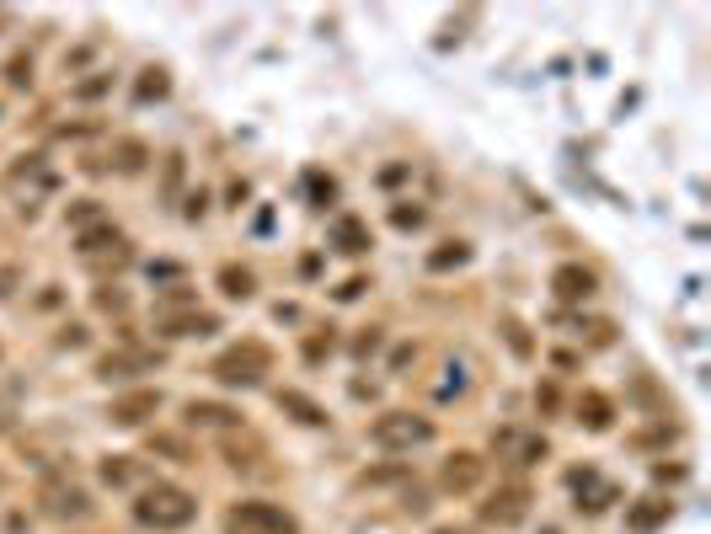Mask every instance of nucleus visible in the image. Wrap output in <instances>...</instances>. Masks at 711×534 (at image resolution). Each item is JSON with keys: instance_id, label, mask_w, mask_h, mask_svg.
Masks as SVG:
<instances>
[{"instance_id": "15", "label": "nucleus", "mask_w": 711, "mask_h": 534, "mask_svg": "<svg viewBox=\"0 0 711 534\" xmlns=\"http://www.w3.org/2000/svg\"><path fill=\"white\" fill-rule=\"evenodd\" d=\"M669 513H674V502H663V497H642L637 508L626 513V524L637 529V534H647V529H658V524H663V518H669Z\"/></svg>"}, {"instance_id": "17", "label": "nucleus", "mask_w": 711, "mask_h": 534, "mask_svg": "<svg viewBox=\"0 0 711 534\" xmlns=\"http://www.w3.org/2000/svg\"><path fill=\"white\" fill-rule=\"evenodd\" d=\"M145 161H150V150L139 145V139H118V145H113V166L123 171V177H134V171H145Z\"/></svg>"}, {"instance_id": "6", "label": "nucleus", "mask_w": 711, "mask_h": 534, "mask_svg": "<svg viewBox=\"0 0 711 534\" xmlns=\"http://www.w3.org/2000/svg\"><path fill=\"white\" fill-rule=\"evenodd\" d=\"M156 412H161V390H123V396L107 401V422H118V428H139Z\"/></svg>"}, {"instance_id": "9", "label": "nucleus", "mask_w": 711, "mask_h": 534, "mask_svg": "<svg viewBox=\"0 0 711 534\" xmlns=\"http://www.w3.org/2000/svg\"><path fill=\"white\" fill-rule=\"evenodd\" d=\"M182 417H188V428H209V433L241 428V412L230 401H188V406H182Z\"/></svg>"}, {"instance_id": "24", "label": "nucleus", "mask_w": 711, "mask_h": 534, "mask_svg": "<svg viewBox=\"0 0 711 534\" xmlns=\"http://www.w3.org/2000/svg\"><path fill=\"white\" fill-rule=\"evenodd\" d=\"M391 219H396V225H401V230H417V225H423V219H428V214H423V209H417V203H412V209H407V203H396V214H391Z\"/></svg>"}, {"instance_id": "30", "label": "nucleus", "mask_w": 711, "mask_h": 534, "mask_svg": "<svg viewBox=\"0 0 711 534\" xmlns=\"http://www.w3.org/2000/svg\"><path fill=\"white\" fill-rule=\"evenodd\" d=\"M102 91H107V75H102V81H81V86H75V97H102Z\"/></svg>"}, {"instance_id": "19", "label": "nucleus", "mask_w": 711, "mask_h": 534, "mask_svg": "<svg viewBox=\"0 0 711 534\" xmlns=\"http://www.w3.org/2000/svg\"><path fill=\"white\" fill-rule=\"evenodd\" d=\"M337 246H343V251H369L364 219H337Z\"/></svg>"}, {"instance_id": "26", "label": "nucleus", "mask_w": 711, "mask_h": 534, "mask_svg": "<svg viewBox=\"0 0 711 534\" xmlns=\"http://www.w3.org/2000/svg\"><path fill=\"white\" fill-rule=\"evenodd\" d=\"M97 310H129V294L123 289H97Z\"/></svg>"}, {"instance_id": "3", "label": "nucleus", "mask_w": 711, "mask_h": 534, "mask_svg": "<svg viewBox=\"0 0 711 534\" xmlns=\"http://www.w3.org/2000/svg\"><path fill=\"white\" fill-rule=\"evenodd\" d=\"M369 438H375L380 449H391V454H412V449L434 444V422L417 417V412H385V417H375Z\"/></svg>"}, {"instance_id": "21", "label": "nucleus", "mask_w": 711, "mask_h": 534, "mask_svg": "<svg viewBox=\"0 0 711 534\" xmlns=\"http://www.w3.org/2000/svg\"><path fill=\"white\" fill-rule=\"evenodd\" d=\"M503 337H508V348H514V358H530V353H535V342H530V332H524V321L503 316Z\"/></svg>"}, {"instance_id": "32", "label": "nucleus", "mask_w": 711, "mask_h": 534, "mask_svg": "<svg viewBox=\"0 0 711 534\" xmlns=\"http://www.w3.org/2000/svg\"><path fill=\"white\" fill-rule=\"evenodd\" d=\"M359 289H364V278H348V284L337 289V300H359Z\"/></svg>"}, {"instance_id": "12", "label": "nucleus", "mask_w": 711, "mask_h": 534, "mask_svg": "<svg viewBox=\"0 0 711 534\" xmlns=\"http://www.w3.org/2000/svg\"><path fill=\"white\" fill-rule=\"evenodd\" d=\"M439 481H444V492H471V486L482 481V454H450Z\"/></svg>"}, {"instance_id": "16", "label": "nucleus", "mask_w": 711, "mask_h": 534, "mask_svg": "<svg viewBox=\"0 0 711 534\" xmlns=\"http://www.w3.org/2000/svg\"><path fill=\"white\" fill-rule=\"evenodd\" d=\"M220 289L230 294V300H252V294H257V278H252V267H236V262H225V267H220Z\"/></svg>"}, {"instance_id": "2", "label": "nucleus", "mask_w": 711, "mask_h": 534, "mask_svg": "<svg viewBox=\"0 0 711 534\" xmlns=\"http://www.w3.org/2000/svg\"><path fill=\"white\" fill-rule=\"evenodd\" d=\"M225 534H300V524L289 508L252 497V502H236V508L225 513Z\"/></svg>"}, {"instance_id": "10", "label": "nucleus", "mask_w": 711, "mask_h": 534, "mask_svg": "<svg viewBox=\"0 0 711 534\" xmlns=\"http://www.w3.org/2000/svg\"><path fill=\"white\" fill-rule=\"evenodd\" d=\"M150 364H161V353H150V348H129V353H107V358H97V380H129V374H139V369H150Z\"/></svg>"}, {"instance_id": "5", "label": "nucleus", "mask_w": 711, "mask_h": 534, "mask_svg": "<svg viewBox=\"0 0 711 534\" xmlns=\"http://www.w3.org/2000/svg\"><path fill=\"white\" fill-rule=\"evenodd\" d=\"M38 502H43V513L49 518H86L97 502H91V492L86 486H75V481H49L38 492Z\"/></svg>"}, {"instance_id": "8", "label": "nucleus", "mask_w": 711, "mask_h": 534, "mask_svg": "<svg viewBox=\"0 0 711 534\" xmlns=\"http://www.w3.org/2000/svg\"><path fill=\"white\" fill-rule=\"evenodd\" d=\"M594 289H599V278H594L583 262H562V267L551 273V294H556L562 305H583V300H594Z\"/></svg>"}, {"instance_id": "7", "label": "nucleus", "mask_w": 711, "mask_h": 534, "mask_svg": "<svg viewBox=\"0 0 711 534\" xmlns=\"http://www.w3.org/2000/svg\"><path fill=\"white\" fill-rule=\"evenodd\" d=\"M524 513H530V486H498L482 502V524H498V529H514Z\"/></svg>"}, {"instance_id": "13", "label": "nucleus", "mask_w": 711, "mask_h": 534, "mask_svg": "<svg viewBox=\"0 0 711 534\" xmlns=\"http://www.w3.org/2000/svg\"><path fill=\"white\" fill-rule=\"evenodd\" d=\"M578 422H583V428H594V433H605L610 422H615L610 396H599V390H583V396H578Z\"/></svg>"}, {"instance_id": "31", "label": "nucleus", "mask_w": 711, "mask_h": 534, "mask_svg": "<svg viewBox=\"0 0 711 534\" xmlns=\"http://www.w3.org/2000/svg\"><path fill=\"white\" fill-rule=\"evenodd\" d=\"M161 305H193V289H182V284H177V289H166V300H161Z\"/></svg>"}, {"instance_id": "14", "label": "nucleus", "mask_w": 711, "mask_h": 534, "mask_svg": "<svg viewBox=\"0 0 711 534\" xmlns=\"http://www.w3.org/2000/svg\"><path fill=\"white\" fill-rule=\"evenodd\" d=\"M161 332L166 337H209V332H220V321H214L209 310H193V316H166Z\"/></svg>"}, {"instance_id": "23", "label": "nucleus", "mask_w": 711, "mask_h": 534, "mask_svg": "<svg viewBox=\"0 0 711 534\" xmlns=\"http://www.w3.org/2000/svg\"><path fill=\"white\" fill-rule=\"evenodd\" d=\"M150 97H166V75L161 70H145V81H139V102H150Z\"/></svg>"}, {"instance_id": "25", "label": "nucleus", "mask_w": 711, "mask_h": 534, "mask_svg": "<svg viewBox=\"0 0 711 534\" xmlns=\"http://www.w3.org/2000/svg\"><path fill=\"white\" fill-rule=\"evenodd\" d=\"M150 449L172 454V460H193V454H188V444H182V438H150Z\"/></svg>"}, {"instance_id": "29", "label": "nucleus", "mask_w": 711, "mask_h": 534, "mask_svg": "<svg viewBox=\"0 0 711 534\" xmlns=\"http://www.w3.org/2000/svg\"><path fill=\"white\" fill-rule=\"evenodd\" d=\"M86 342V326H65V337H59V348H81Z\"/></svg>"}, {"instance_id": "28", "label": "nucleus", "mask_w": 711, "mask_h": 534, "mask_svg": "<svg viewBox=\"0 0 711 534\" xmlns=\"http://www.w3.org/2000/svg\"><path fill=\"white\" fill-rule=\"evenodd\" d=\"M396 476H401V465H391V470H364L359 481H364V486H380V481H396Z\"/></svg>"}, {"instance_id": "33", "label": "nucleus", "mask_w": 711, "mask_h": 534, "mask_svg": "<svg viewBox=\"0 0 711 534\" xmlns=\"http://www.w3.org/2000/svg\"><path fill=\"white\" fill-rule=\"evenodd\" d=\"M434 534H471V529H455V524H444V529H434Z\"/></svg>"}, {"instance_id": "1", "label": "nucleus", "mask_w": 711, "mask_h": 534, "mask_svg": "<svg viewBox=\"0 0 711 534\" xmlns=\"http://www.w3.org/2000/svg\"><path fill=\"white\" fill-rule=\"evenodd\" d=\"M134 518H139L145 529H156V534L188 529L193 518H198V497H193V492H182V486H172V481H156L150 492H139Z\"/></svg>"}, {"instance_id": "20", "label": "nucleus", "mask_w": 711, "mask_h": 534, "mask_svg": "<svg viewBox=\"0 0 711 534\" xmlns=\"http://www.w3.org/2000/svg\"><path fill=\"white\" fill-rule=\"evenodd\" d=\"M466 257H471V246L466 241H450V246H439L434 257H428V267H434V273H450V267H460Z\"/></svg>"}, {"instance_id": "18", "label": "nucleus", "mask_w": 711, "mask_h": 534, "mask_svg": "<svg viewBox=\"0 0 711 534\" xmlns=\"http://www.w3.org/2000/svg\"><path fill=\"white\" fill-rule=\"evenodd\" d=\"M102 481L107 486H134L139 481V465L129 460V454H107V460H102Z\"/></svg>"}, {"instance_id": "4", "label": "nucleus", "mask_w": 711, "mask_h": 534, "mask_svg": "<svg viewBox=\"0 0 711 534\" xmlns=\"http://www.w3.org/2000/svg\"><path fill=\"white\" fill-rule=\"evenodd\" d=\"M268 369H273V353L262 348V342H241V348H230V353H220L209 364V374L220 385H230V390H236V385H257Z\"/></svg>"}, {"instance_id": "11", "label": "nucleus", "mask_w": 711, "mask_h": 534, "mask_svg": "<svg viewBox=\"0 0 711 534\" xmlns=\"http://www.w3.org/2000/svg\"><path fill=\"white\" fill-rule=\"evenodd\" d=\"M273 401H278V412H289V417L300 422V428H327V406L311 401L305 390H278Z\"/></svg>"}, {"instance_id": "27", "label": "nucleus", "mask_w": 711, "mask_h": 534, "mask_svg": "<svg viewBox=\"0 0 711 534\" xmlns=\"http://www.w3.org/2000/svg\"><path fill=\"white\" fill-rule=\"evenodd\" d=\"M332 353V332L327 337H311V342H305V358H311V364H316V358H327Z\"/></svg>"}, {"instance_id": "22", "label": "nucleus", "mask_w": 711, "mask_h": 534, "mask_svg": "<svg viewBox=\"0 0 711 534\" xmlns=\"http://www.w3.org/2000/svg\"><path fill=\"white\" fill-rule=\"evenodd\" d=\"M6 81H11V86H33V59L17 54V59L6 65Z\"/></svg>"}]
</instances>
